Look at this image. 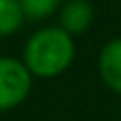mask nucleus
<instances>
[{
  "label": "nucleus",
  "mask_w": 121,
  "mask_h": 121,
  "mask_svg": "<svg viewBox=\"0 0 121 121\" xmlns=\"http://www.w3.org/2000/svg\"><path fill=\"white\" fill-rule=\"evenodd\" d=\"M72 57H74V43L64 28H47L36 32L23 49L26 66L36 77L62 74L70 66Z\"/></svg>",
  "instance_id": "f257e3e1"
},
{
  "label": "nucleus",
  "mask_w": 121,
  "mask_h": 121,
  "mask_svg": "<svg viewBox=\"0 0 121 121\" xmlns=\"http://www.w3.org/2000/svg\"><path fill=\"white\" fill-rule=\"evenodd\" d=\"M30 94V70L26 64L2 57L0 60V111L21 104Z\"/></svg>",
  "instance_id": "f03ea898"
},
{
  "label": "nucleus",
  "mask_w": 121,
  "mask_h": 121,
  "mask_svg": "<svg viewBox=\"0 0 121 121\" xmlns=\"http://www.w3.org/2000/svg\"><path fill=\"white\" fill-rule=\"evenodd\" d=\"M100 74L113 91L121 94V38L104 45L100 53Z\"/></svg>",
  "instance_id": "7ed1b4c3"
},
{
  "label": "nucleus",
  "mask_w": 121,
  "mask_h": 121,
  "mask_svg": "<svg viewBox=\"0 0 121 121\" xmlns=\"http://www.w3.org/2000/svg\"><path fill=\"white\" fill-rule=\"evenodd\" d=\"M94 19V9L87 0H70L60 15V23L68 34H81L89 28Z\"/></svg>",
  "instance_id": "20e7f679"
},
{
  "label": "nucleus",
  "mask_w": 121,
  "mask_h": 121,
  "mask_svg": "<svg viewBox=\"0 0 121 121\" xmlns=\"http://www.w3.org/2000/svg\"><path fill=\"white\" fill-rule=\"evenodd\" d=\"M23 23V11L19 0H0V36L13 34Z\"/></svg>",
  "instance_id": "39448f33"
},
{
  "label": "nucleus",
  "mask_w": 121,
  "mask_h": 121,
  "mask_svg": "<svg viewBox=\"0 0 121 121\" xmlns=\"http://www.w3.org/2000/svg\"><path fill=\"white\" fill-rule=\"evenodd\" d=\"M57 4L60 0H19L23 17H30V19H43L51 15L57 9Z\"/></svg>",
  "instance_id": "423d86ee"
}]
</instances>
